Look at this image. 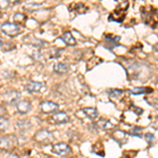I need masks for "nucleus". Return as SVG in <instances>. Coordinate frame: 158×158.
I'll return each instance as SVG.
<instances>
[{
    "instance_id": "1",
    "label": "nucleus",
    "mask_w": 158,
    "mask_h": 158,
    "mask_svg": "<svg viewBox=\"0 0 158 158\" xmlns=\"http://www.w3.org/2000/svg\"><path fill=\"white\" fill-rule=\"evenodd\" d=\"M17 144V138L14 135H6L0 138V150L2 151H11Z\"/></svg>"
},
{
    "instance_id": "2",
    "label": "nucleus",
    "mask_w": 158,
    "mask_h": 158,
    "mask_svg": "<svg viewBox=\"0 0 158 158\" xmlns=\"http://www.w3.org/2000/svg\"><path fill=\"white\" fill-rule=\"evenodd\" d=\"M1 31L2 33H4L6 35H7L9 37H15L21 32L19 25H17L16 23H12V22H4L1 25Z\"/></svg>"
},
{
    "instance_id": "3",
    "label": "nucleus",
    "mask_w": 158,
    "mask_h": 158,
    "mask_svg": "<svg viewBox=\"0 0 158 158\" xmlns=\"http://www.w3.org/2000/svg\"><path fill=\"white\" fill-rule=\"evenodd\" d=\"M71 148L69 146L68 143H65V142H59V143H56L53 146L52 148V152L54 153V154L58 155V156H68V155L71 154Z\"/></svg>"
},
{
    "instance_id": "4",
    "label": "nucleus",
    "mask_w": 158,
    "mask_h": 158,
    "mask_svg": "<svg viewBox=\"0 0 158 158\" xmlns=\"http://www.w3.org/2000/svg\"><path fill=\"white\" fill-rule=\"evenodd\" d=\"M34 139L39 143H43V142H49L51 140H53L54 137H53V134L48 130H40L35 134Z\"/></svg>"
},
{
    "instance_id": "5",
    "label": "nucleus",
    "mask_w": 158,
    "mask_h": 158,
    "mask_svg": "<svg viewBox=\"0 0 158 158\" xmlns=\"http://www.w3.org/2000/svg\"><path fill=\"white\" fill-rule=\"evenodd\" d=\"M3 98L4 102L9 103V104H14V103H17L20 99V93L18 91H15L13 90L11 92H6V93L3 94L2 96Z\"/></svg>"
},
{
    "instance_id": "6",
    "label": "nucleus",
    "mask_w": 158,
    "mask_h": 158,
    "mask_svg": "<svg viewBox=\"0 0 158 158\" xmlns=\"http://www.w3.org/2000/svg\"><path fill=\"white\" fill-rule=\"evenodd\" d=\"M51 121L56 124L68 123L70 121V116L65 112H56L54 115L51 117Z\"/></svg>"
},
{
    "instance_id": "7",
    "label": "nucleus",
    "mask_w": 158,
    "mask_h": 158,
    "mask_svg": "<svg viewBox=\"0 0 158 158\" xmlns=\"http://www.w3.org/2000/svg\"><path fill=\"white\" fill-rule=\"evenodd\" d=\"M40 109L44 114L56 113L59 110V106L57 103L53 102V101H43L40 104Z\"/></svg>"
},
{
    "instance_id": "8",
    "label": "nucleus",
    "mask_w": 158,
    "mask_h": 158,
    "mask_svg": "<svg viewBox=\"0 0 158 158\" xmlns=\"http://www.w3.org/2000/svg\"><path fill=\"white\" fill-rule=\"evenodd\" d=\"M25 89L30 93H39L45 90V85L42 82H38V81H30L27 83Z\"/></svg>"
},
{
    "instance_id": "9",
    "label": "nucleus",
    "mask_w": 158,
    "mask_h": 158,
    "mask_svg": "<svg viewBox=\"0 0 158 158\" xmlns=\"http://www.w3.org/2000/svg\"><path fill=\"white\" fill-rule=\"evenodd\" d=\"M126 9H116L115 11L110 15V21H116V22H122L126 17Z\"/></svg>"
},
{
    "instance_id": "10",
    "label": "nucleus",
    "mask_w": 158,
    "mask_h": 158,
    "mask_svg": "<svg viewBox=\"0 0 158 158\" xmlns=\"http://www.w3.org/2000/svg\"><path fill=\"white\" fill-rule=\"evenodd\" d=\"M112 138L118 142L119 144H124L127 142V140H128V133H126L124 131H121V130H116L112 134Z\"/></svg>"
},
{
    "instance_id": "11",
    "label": "nucleus",
    "mask_w": 158,
    "mask_h": 158,
    "mask_svg": "<svg viewBox=\"0 0 158 158\" xmlns=\"http://www.w3.org/2000/svg\"><path fill=\"white\" fill-rule=\"evenodd\" d=\"M16 108H17V111L18 113L20 114H27L29 113L32 109V104H31L30 101H27V100H21V101H18L16 103Z\"/></svg>"
},
{
    "instance_id": "12",
    "label": "nucleus",
    "mask_w": 158,
    "mask_h": 158,
    "mask_svg": "<svg viewBox=\"0 0 158 158\" xmlns=\"http://www.w3.org/2000/svg\"><path fill=\"white\" fill-rule=\"evenodd\" d=\"M96 126H97V128L103 130V131H108V130H112L114 128V124L108 119H100L96 122Z\"/></svg>"
},
{
    "instance_id": "13",
    "label": "nucleus",
    "mask_w": 158,
    "mask_h": 158,
    "mask_svg": "<svg viewBox=\"0 0 158 158\" xmlns=\"http://www.w3.org/2000/svg\"><path fill=\"white\" fill-rule=\"evenodd\" d=\"M17 128L20 132H27L30 131L31 128H32V123H31L30 120H21V121H18L16 123Z\"/></svg>"
},
{
    "instance_id": "14",
    "label": "nucleus",
    "mask_w": 158,
    "mask_h": 158,
    "mask_svg": "<svg viewBox=\"0 0 158 158\" xmlns=\"http://www.w3.org/2000/svg\"><path fill=\"white\" fill-rule=\"evenodd\" d=\"M69 69H70V67H69V64H67V63H56V64L54 65V72L57 73V74H64L67 73L69 71Z\"/></svg>"
},
{
    "instance_id": "15",
    "label": "nucleus",
    "mask_w": 158,
    "mask_h": 158,
    "mask_svg": "<svg viewBox=\"0 0 158 158\" xmlns=\"http://www.w3.org/2000/svg\"><path fill=\"white\" fill-rule=\"evenodd\" d=\"M62 40L67 43L68 45H75L76 44V39L73 37L72 33L70 32H65L62 35Z\"/></svg>"
},
{
    "instance_id": "16",
    "label": "nucleus",
    "mask_w": 158,
    "mask_h": 158,
    "mask_svg": "<svg viewBox=\"0 0 158 158\" xmlns=\"http://www.w3.org/2000/svg\"><path fill=\"white\" fill-rule=\"evenodd\" d=\"M82 111H83V113L91 119H95V118H97V116H98V111L95 108H85Z\"/></svg>"
},
{
    "instance_id": "17",
    "label": "nucleus",
    "mask_w": 158,
    "mask_h": 158,
    "mask_svg": "<svg viewBox=\"0 0 158 158\" xmlns=\"http://www.w3.org/2000/svg\"><path fill=\"white\" fill-rule=\"evenodd\" d=\"M14 21L16 22L17 25H20L25 21V16L21 13H17V14L14 15Z\"/></svg>"
},
{
    "instance_id": "18",
    "label": "nucleus",
    "mask_w": 158,
    "mask_h": 158,
    "mask_svg": "<svg viewBox=\"0 0 158 158\" xmlns=\"http://www.w3.org/2000/svg\"><path fill=\"white\" fill-rule=\"evenodd\" d=\"M9 124H10V122L6 118L0 117V132H3V131H6V130H7Z\"/></svg>"
},
{
    "instance_id": "19",
    "label": "nucleus",
    "mask_w": 158,
    "mask_h": 158,
    "mask_svg": "<svg viewBox=\"0 0 158 158\" xmlns=\"http://www.w3.org/2000/svg\"><path fill=\"white\" fill-rule=\"evenodd\" d=\"M122 95L121 90H117V89H113L110 91V97L111 98H119Z\"/></svg>"
},
{
    "instance_id": "20",
    "label": "nucleus",
    "mask_w": 158,
    "mask_h": 158,
    "mask_svg": "<svg viewBox=\"0 0 158 158\" xmlns=\"http://www.w3.org/2000/svg\"><path fill=\"white\" fill-rule=\"evenodd\" d=\"M146 92L144 88H134L133 90L130 91V93L133 94V95H140V94H143Z\"/></svg>"
},
{
    "instance_id": "21",
    "label": "nucleus",
    "mask_w": 158,
    "mask_h": 158,
    "mask_svg": "<svg viewBox=\"0 0 158 158\" xmlns=\"http://www.w3.org/2000/svg\"><path fill=\"white\" fill-rule=\"evenodd\" d=\"M144 138H146V140L148 141V143H149L150 146H152L153 142H154V140H155L154 135L151 134V133H147L146 135H144Z\"/></svg>"
},
{
    "instance_id": "22",
    "label": "nucleus",
    "mask_w": 158,
    "mask_h": 158,
    "mask_svg": "<svg viewBox=\"0 0 158 158\" xmlns=\"http://www.w3.org/2000/svg\"><path fill=\"white\" fill-rule=\"evenodd\" d=\"M141 131H142L141 128H139V127H134V128L131 130L130 134L134 135V136H140V133H141Z\"/></svg>"
},
{
    "instance_id": "23",
    "label": "nucleus",
    "mask_w": 158,
    "mask_h": 158,
    "mask_svg": "<svg viewBox=\"0 0 158 158\" xmlns=\"http://www.w3.org/2000/svg\"><path fill=\"white\" fill-rule=\"evenodd\" d=\"M43 4V2H39V3H35V2H27L25 6H27V7H31V6H33V7H37V6H42Z\"/></svg>"
},
{
    "instance_id": "24",
    "label": "nucleus",
    "mask_w": 158,
    "mask_h": 158,
    "mask_svg": "<svg viewBox=\"0 0 158 158\" xmlns=\"http://www.w3.org/2000/svg\"><path fill=\"white\" fill-rule=\"evenodd\" d=\"M3 158H19L17 155H15L14 153H7V154L4 155Z\"/></svg>"
},
{
    "instance_id": "25",
    "label": "nucleus",
    "mask_w": 158,
    "mask_h": 158,
    "mask_svg": "<svg viewBox=\"0 0 158 158\" xmlns=\"http://www.w3.org/2000/svg\"><path fill=\"white\" fill-rule=\"evenodd\" d=\"M34 56V58H36V60H43V57H42V55L40 54L39 52H37L35 55H33Z\"/></svg>"
},
{
    "instance_id": "26",
    "label": "nucleus",
    "mask_w": 158,
    "mask_h": 158,
    "mask_svg": "<svg viewBox=\"0 0 158 158\" xmlns=\"http://www.w3.org/2000/svg\"><path fill=\"white\" fill-rule=\"evenodd\" d=\"M1 44H2V38L0 37V45H1Z\"/></svg>"
},
{
    "instance_id": "27",
    "label": "nucleus",
    "mask_w": 158,
    "mask_h": 158,
    "mask_svg": "<svg viewBox=\"0 0 158 158\" xmlns=\"http://www.w3.org/2000/svg\"><path fill=\"white\" fill-rule=\"evenodd\" d=\"M121 158H130V157L129 156H122Z\"/></svg>"
},
{
    "instance_id": "28",
    "label": "nucleus",
    "mask_w": 158,
    "mask_h": 158,
    "mask_svg": "<svg viewBox=\"0 0 158 158\" xmlns=\"http://www.w3.org/2000/svg\"><path fill=\"white\" fill-rule=\"evenodd\" d=\"M45 157H47V158H52V157H49V156H45Z\"/></svg>"
}]
</instances>
